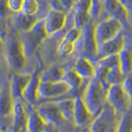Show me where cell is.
<instances>
[{"label":"cell","instance_id":"6da1fadb","mask_svg":"<svg viewBox=\"0 0 132 132\" xmlns=\"http://www.w3.org/2000/svg\"><path fill=\"white\" fill-rule=\"evenodd\" d=\"M107 92L108 88L96 76L87 84L82 98L94 117H97L106 103Z\"/></svg>","mask_w":132,"mask_h":132},{"label":"cell","instance_id":"7a4b0ae2","mask_svg":"<svg viewBox=\"0 0 132 132\" xmlns=\"http://www.w3.org/2000/svg\"><path fill=\"white\" fill-rule=\"evenodd\" d=\"M119 116L106 102L103 109L90 124L92 132H116L120 121Z\"/></svg>","mask_w":132,"mask_h":132},{"label":"cell","instance_id":"3957f363","mask_svg":"<svg viewBox=\"0 0 132 132\" xmlns=\"http://www.w3.org/2000/svg\"><path fill=\"white\" fill-rule=\"evenodd\" d=\"M124 24L118 19L106 18L98 22L94 27V34L97 47L116 38L123 31Z\"/></svg>","mask_w":132,"mask_h":132},{"label":"cell","instance_id":"277c9868","mask_svg":"<svg viewBox=\"0 0 132 132\" xmlns=\"http://www.w3.org/2000/svg\"><path fill=\"white\" fill-rule=\"evenodd\" d=\"M47 36L45 27V19L37 21L30 31L22 32L21 41L24 46L27 56H31Z\"/></svg>","mask_w":132,"mask_h":132},{"label":"cell","instance_id":"5b68a950","mask_svg":"<svg viewBox=\"0 0 132 132\" xmlns=\"http://www.w3.org/2000/svg\"><path fill=\"white\" fill-rule=\"evenodd\" d=\"M106 102L111 106L120 117L131 109L130 101L123 89L122 84L111 86L107 92Z\"/></svg>","mask_w":132,"mask_h":132},{"label":"cell","instance_id":"8992f818","mask_svg":"<svg viewBox=\"0 0 132 132\" xmlns=\"http://www.w3.org/2000/svg\"><path fill=\"white\" fill-rule=\"evenodd\" d=\"M5 57L7 64L14 70L22 69L27 63V55L21 40H12L5 49Z\"/></svg>","mask_w":132,"mask_h":132},{"label":"cell","instance_id":"52a82bcc","mask_svg":"<svg viewBox=\"0 0 132 132\" xmlns=\"http://www.w3.org/2000/svg\"><path fill=\"white\" fill-rule=\"evenodd\" d=\"M94 27H95L93 26V23L91 22L82 28V34L81 38L75 44V45L79 44L80 49L82 50V53L84 54V57L90 60L91 61L92 60H97V44L96 39H95Z\"/></svg>","mask_w":132,"mask_h":132},{"label":"cell","instance_id":"ba28073f","mask_svg":"<svg viewBox=\"0 0 132 132\" xmlns=\"http://www.w3.org/2000/svg\"><path fill=\"white\" fill-rule=\"evenodd\" d=\"M73 89L67 82H41L39 88V97L42 99H53L71 92Z\"/></svg>","mask_w":132,"mask_h":132},{"label":"cell","instance_id":"9c48e42d","mask_svg":"<svg viewBox=\"0 0 132 132\" xmlns=\"http://www.w3.org/2000/svg\"><path fill=\"white\" fill-rule=\"evenodd\" d=\"M126 48V36L121 31L120 34L110 41L99 45L97 47V61L103 58L117 55Z\"/></svg>","mask_w":132,"mask_h":132},{"label":"cell","instance_id":"30bf717a","mask_svg":"<svg viewBox=\"0 0 132 132\" xmlns=\"http://www.w3.org/2000/svg\"><path fill=\"white\" fill-rule=\"evenodd\" d=\"M36 109L47 125L59 126L63 125L64 122L66 121L56 102H50L39 105V106H37Z\"/></svg>","mask_w":132,"mask_h":132},{"label":"cell","instance_id":"8fae6325","mask_svg":"<svg viewBox=\"0 0 132 132\" xmlns=\"http://www.w3.org/2000/svg\"><path fill=\"white\" fill-rule=\"evenodd\" d=\"M94 116L85 105L82 96L74 97V114L73 123L78 127H84L92 123L94 120Z\"/></svg>","mask_w":132,"mask_h":132},{"label":"cell","instance_id":"7c38bea8","mask_svg":"<svg viewBox=\"0 0 132 132\" xmlns=\"http://www.w3.org/2000/svg\"><path fill=\"white\" fill-rule=\"evenodd\" d=\"M11 119L12 123L10 132H21L26 129L27 121V106H26L23 101H16L14 102Z\"/></svg>","mask_w":132,"mask_h":132},{"label":"cell","instance_id":"4fadbf2b","mask_svg":"<svg viewBox=\"0 0 132 132\" xmlns=\"http://www.w3.org/2000/svg\"><path fill=\"white\" fill-rule=\"evenodd\" d=\"M67 14L51 10L45 18V27L48 36H53L66 27Z\"/></svg>","mask_w":132,"mask_h":132},{"label":"cell","instance_id":"5bb4252c","mask_svg":"<svg viewBox=\"0 0 132 132\" xmlns=\"http://www.w3.org/2000/svg\"><path fill=\"white\" fill-rule=\"evenodd\" d=\"M32 74L16 73L12 78L10 82V92L14 102L24 101L23 93L31 79Z\"/></svg>","mask_w":132,"mask_h":132},{"label":"cell","instance_id":"9a60e30c","mask_svg":"<svg viewBox=\"0 0 132 132\" xmlns=\"http://www.w3.org/2000/svg\"><path fill=\"white\" fill-rule=\"evenodd\" d=\"M103 9L107 14V18H113L120 20L125 25L127 22L128 10L122 2L120 1H104L102 2Z\"/></svg>","mask_w":132,"mask_h":132},{"label":"cell","instance_id":"2e32d148","mask_svg":"<svg viewBox=\"0 0 132 132\" xmlns=\"http://www.w3.org/2000/svg\"><path fill=\"white\" fill-rule=\"evenodd\" d=\"M40 84V73L36 71L32 73L31 79L23 93V100L28 103V105L33 106L40 100L39 88Z\"/></svg>","mask_w":132,"mask_h":132},{"label":"cell","instance_id":"e0dca14e","mask_svg":"<svg viewBox=\"0 0 132 132\" xmlns=\"http://www.w3.org/2000/svg\"><path fill=\"white\" fill-rule=\"evenodd\" d=\"M48 126L38 111L34 107L27 106V121L26 125L27 132H44Z\"/></svg>","mask_w":132,"mask_h":132},{"label":"cell","instance_id":"ac0fdd59","mask_svg":"<svg viewBox=\"0 0 132 132\" xmlns=\"http://www.w3.org/2000/svg\"><path fill=\"white\" fill-rule=\"evenodd\" d=\"M75 71L79 74L82 79H92L96 75V67L93 64V61L82 56L77 60L74 69Z\"/></svg>","mask_w":132,"mask_h":132},{"label":"cell","instance_id":"d6986e66","mask_svg":"<svg viewBox=\"0 0 132 132\" xmlns=\"http://www.w3.org/2000/svg\"><path fill=\"white\" fill-rule=\"evenodd\" d=\"M67 70L60 66H51L45 71L40 73L41 82H58L63 81Z\"/></svg>","mask_w":132,"mask_h":132},{"label":"cell","instance_id":"ffe728a7","mask_svg":"<svg viewBox=\"0 0 132 132\" xmlns=\"http://www.w3.org/2000/svg\"><path fill=\"white\" fill-rule=\"evenodd\" d=\"M14 100L12 97V94L10 92V88L2 89L1 93V116L2 117H9L12 114L14 106Z\"/></svg>","mask_w":132,"mask_h":132},{"label":"cell","instance_id":"44dd1931","mask_svg":"<svg viewBox=\"0 0 132 132\" xmlns=\"http://www.w3.org/2000/svg\"><path fill=\"white\" fill-rule=\"evenodd\" d=\"M37 21H39V19L36 16H27L23 14L22 12H19L14 18V24L16 28L23 32H26L30 31L34 27Z\"/></svg>","mask_w":132,"mask_h":132},{"label":"cell","instance_id":"7402d4cb","mask_svg":"<svg viewBox=\"0 0 132 132\" xmlns=\"http://www.w3.org/2000/svg\"><path fill=\"white\" fill-rule=\"evenodd\" d=\"M60 111L64 117V120L69 122H73V114H74V98H66L61 99L57 102Z\"/></svg>","mask_w":132,"mask_h":132},{"label":"cell","instance_id":"603a6c76","mask_svg":"<svg viewBox=\"0 0 132 132\" xmlns=\"http://www.w3.org/2000/svg\"><path fill=\"white\" fill-rule=\"evenodd\" d=\"M119 62L123 74L126 77L132 74V51L125 48L119 54Z\"/></svg>","mask_w":132,"mask_h":132},{"label":"cell","instance_id":"cb8c5ba5","mask_svg":"<svg viewBox=\"0 0 132 132\" xmlns=\"http://www.w3.org/2000/svg\"><path fill=\"white\" fill-rule=\"evenodd\" d=\"M63 81L67 82L73 90H78L84 82V79L74 69H70L66 71Z\"/></svg>","mask_w":132,"mask_h":132},{"label":"cell","instance_id":"d4e9b609","mask_svg":"<svg viewBox=\"0 0 132 132\" xmlns=\"http://www.w3.org/2000/svg\"><path fill=\"white\" fill-rule=\"evenodd\" d=\"M116 132H132V112L129 111L120 118Z\"/></svg>","mask_w":132,"mask_h":132},{"label":"cell","instance_id":"484cf974","mask_svg":"<svg viewBox=\"0 0 132 132\" xmlns=\"http://www.w3.org/2000/svg\"><path fill=\"white\" fill-rule=\"evenodd\" d=\"M40 10V3L35 0H26L23 2L22 12L23 14L27 16H36Z\"/></svg>","mask_w":132,"mask_h":132},{"label":"cell","instance_id":"4316f807","mask_svg":"<svg viewBox=\"0 0 132 132\" xmlns=\"http://www.w3.org/2000/svg\"><path fill=\"white\" fill-rule=\"evenodd\" d=\"M75 44H73L70 41L63 39L61 40V42L59 45V48H58V51L59 53L62 55L67 56L71 55V54L75 51Z\"/></svg>","mask_w":132,"mask_h":132},{"label":"cell","instance_id":"83f0119b","mask_svg":"<svg viewBox=\"0 0 132 132\" xmlns=\"http://www.w3.org/2000/svg\"><path fill=\"white\" fill-rule=\"evenodd\" d=\"M82 34V30L78 28H73L71 30L68 31L64 37V39L67 40L73 44H76L80 40Z\"/></svg>","mask_w":132,"mask_h":132},{"label":"cell","instance_id":"f1b7e54d","mask_svg":"<svg viewBox=\"0 0 132 132\" xmlns=\"http://www.w3.org/2000/svg\"><path fill=\"white\" fill-rule=\"evenodd\" d=\"M103 8V5H102V2L100 1H92L91 2V6L89 8L88 13L91 19L96 18L100 15L102 9Z\"/></svg>","mask_w":132,"mask_h":132},{"label":"cell","instance_id":"f546056e","mask_svg":"<svg viewBox=\"0 0 132 132\" xmlns=\"http://www.w3.org/2000/svg\"><path fill=\"white\" fill-rule=\"evenodd\" d=\"M122 87L124 91L126 92V95L129 97L131 104V108H132V74L126 77V79L124 80Z\"/></svg>","mask_w":132,"mask_h":132},{"label":"cell","instance_id":"4dcf8cb0","mask_svg":"<svg viewBox=\"0 0 132 132\" xmlns=\"http://www.w3.org/2000/svg\"><path fill=\"white\" fill-rule=\"evenodd\" d=\"M23 2L22 0H11V1L7 2V6L8 9L11 10L12 12H16V13H19L22 12Z\"/></svg>","mask_w":132,"mask_h":132},{"label":"cell","instance_id":"1f68e13d","mask_svg":"<svg viewBox=\"0 0 132 132\" xmlns=\"http://www.w3.org/2000/svg\"><path fill=\"white\" fill-rule=\"evenodd\" d=\"M73 132H92V131H91L89 126H84V127H78Z\"/></svg>","mask_w":132,"mask_h":132}]
</instances>
